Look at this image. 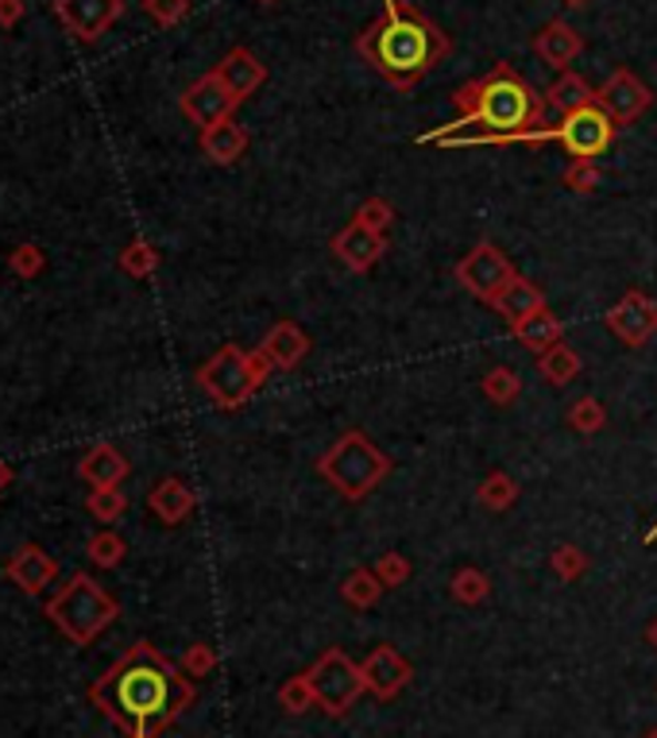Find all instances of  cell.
Here are the masks:
<instances>
[{
	"label": "cell",
	"mask_w": 657,
	"mask_h": 738,
	"mask_svg": "<svg viewBox=\"0 0 657 738\" xmlns=\"http://www.w3.org/2000/svg\"><path fill=\"white\" fill-rule=\"evenodd\" d=\"M561 4H569V8H584L588 0H561Z\"/></svg>",
	"instance_id": "46"
},
{
	"label": "cell",
	"mask_w": 657,
	"mask_h": 738,
	"mask_svg": "<svg viewBox=\"0 0 657 738\" xmlns=\"http://www.w3.org/2000/svg\"><path fill=\"white\" fill-rule=\"evenodd\" d=\"M359 673H364V685L375 700H395L414 677V665L398 654L395 646H375L372 654L359 662Z\"/></svg>",
	"instance_id": "14"
},
{
	"label": "cell",
	"mask_w": 657,
	"mask_h": 738,
	"mask_svg": "<svg viewBox=\"0 0 657 738\" xmlns=\"http://www.w3.org/2000/svg\"><path fill=\"white\" fill-rule=\"evenodd\" d=\"M538 372H542V380L553 383V387H569V383L581 375V356H576L569 344H557V349L538 356Z\"/></svg>",
	"instance_id": "27"
},
{
	"label": "cell",
	"mask_w": 657,
	"mask_h": 738,
	"mask_svg": "<svg viewBox=\"0 0 657 738\" xmlns=\"http://www.w3.org/2000/svg\"><path fill=\"white\" fill-rule=\"evenodd\" d=\"M201 152H206L209 163H217V167H232V163L240 159V155L248 152V132L244 124H237L229 116V121L213 124V128L201 132Z\"/></svg>",
	"instance_id": "22"
},
{
	"label": "cell",
	"mask_w": 657,
	"mask_h": 738,
	"mask_svg": "<svg viewBox=\"0 0 657 738\" xmlns=\"http://www.w3.org/2000/svg\"><path fill=\"white\" fill-rule=\"evenodd\" d=\"M646 642H650V646L657 649V623L650 626V631H646Z\"/></svg>",
	"instance_id": "45"
},
{
	"label": "cell",
	"mask_w": 657,
	"mask_h": 738,
	"mask_svg": "<svg viewBox=\"0 0 657 738\" xmlns=\"http://www.w3.org/2000/svg\"><path fill=\"white\" fill-rule=\"evenodd\" d=\"M213 669H217V649L206 646V642H194V646L182 654V673H186V677L201 680V677H209Z\"/></svg>",
	"instance_id": "39"
},
{
	"label": "cell",
	"mask_w": 657,
	"mask_h": 738,
	"mask_svg": "<svg viewBox=\"0 0 657 738\" xmlns=\"http://www.w3.org/2000/svg\"><path fill=\"white\" fill-rule=\"evenodd\" d=\"M85 557H90L97 569H116V564L128 557V545H124V538L116 530H97L90 538V545H85Z\"/></svg>",
	"instance_id": "30"
},
{
	"label": "cell",
	"mask_w": 657,
	"mask_h": 738,
	"mask_svg": "<svg viewBox=\"0 0 657 738\" xmlns=\"http://www.w3.org/2000/svg\"><path fill=\"white\" fill-rule=\"evenodd\" d=\"M144 12L152 15L159 28H175L190 12V0H144Z\"/></svg>",
	"instance_id": "41"
},
{
	"label": "cell",
	"mask_w": 657,
	"mask_h": 738,
	"mask_svg": "<svg viewBox=\"0 0 657 738\" xmlns=\"http://www.w3.org/2000/svg\"><path fill=\"white\" fill-rule=\"evenodd\" d=\"M511 333H514V341H519L526 352H534V356H542V352L565 344V341H561V336H565V329H561L557 313H550V310H538L534 318L511 325Z\"/></svg>",
	"instance_id": "24"
},
{
	"label": "cell",
	"mask_w": 657,
	"mask_h": 738,
	"mask_svg": "<svg viewBox=\"0 0 657 738\" xmlns=\"http://www.w3.org/2000/svg\"><path fill=\"white\" fill-rule=\"evenodd\" d=\"M615 128H619V124H615L604 108L584 105L576 108V113L561 116V124H553V139H557V144L565 147V155H573V159L596 163V155H604L607 147L615 144Z\"/></svg>",
	"instance_id": "8"
},
{
	"label": "cell",
	"mask_w": 657,
	"mask_h": 738,
	"mask_svg": "<svg viewBox=\"0 0 657 738\" xmlns=\"http://www.w3.org/2000/svg\"><path fill=\"white\" fill-rule=\"evenodd\" d=\"M449 46V35L410 0H383V15H375L356 39L359 59L395 90H414Z\"/></svg>",
	"instance_id": "3"
},
{
	"label": "cell",
	"mask_w": 657,
	"mask_h": 738,
	"mask_svg": "<svg viewBox=\"0 0 657 738\" xmlns=\"http://www.w3.org/2000/svg\"><path fill=\"white\" fill-rule=\"evenodd\" d=\"M147 507H152V514L159 518V522L178 526V522H186V518L194 514L198 499H194V491L186 488L182 480L167 476V480H159V484L152 488V495H147Z\"/></svg>",
	"instance_id": "21"
},
{
	"label": "cell",
	"mask_w": 657,
	"mask_h": 738,
	"mask_svg": "<svg viewBox=\"0 0 657 738\" xmlns=\"http://www.w3.org/2000/svg\"><path fill=\"white\" fill-rule=\"evenodd\" d=\"M390 468H395V465H390L387 453L375 449V445L367 441L359 429H348V434H344L341 441H336L333 449H328L325 457L317 460V472H322L325 480L333 484V488L341 491L348 502L367 499V495H372L383 480H387Z\"/></svg>",
	"instance_id": "6"
},
{
	"label": "cell",
	"mask_w": 657,
	"mask_h": 738,
	"mask_svg": "<svg viewBox=\"0 0 657 738\" xmlns=\"http://www.w3.org/2000/svg\"><path fill=\"white\" fill-rule=\"evenodd\" d=\"M379 595H383V580L375 576V569H352L348 576H344V584H341V600L348 603V607H356V611L375 607V603H379Z\"/></svg>",
	"instance_id": "26"
},
{
	"label": "cell",
	"mask_w": 657,
	"mask_h": 738,
	"mask_svg": "<svg viewBox=\"0 0 657 738\" xmlns=\"http://www.w3.org/2000/svg\"><path fill=\"white\" fill-rule=\"evenodd\" d=\"M43 267H46L43 248L31 245V240H23V245H15L12 251H8V271H12L15 279H35Z\"/></svg>",
	"instance_id": "36"
},
{
	"label": "cell",
	"mask_w": 657,
	"mask_h": 738,
	"mask_svg": "<svg viewBox=\"0 0 657 738\" xmlns=\"http://www.w3.org/2000/svg\"><path fill=\"white\" fill-rule=\"evenodd\" d=\"M383 251H387V240H383V232H372V229H364V225H356V221L333 237V256L341 259L348 271H372V267L383 259Z\"/></svg>",
	"instance_id": "16"
},
{
	"label": "cell",
	"mask_w": 657,
	"mask_h": 738,
	"mask_svg": "<svg viewBox=\"0 0 657 738\" xmlns=\"http://www.w3.org/2000/svg\"><path fill=\"white\" fill-rule=\"evenodd\" d=\"M480 391H483V398H488V403L511 406L514 398H519V391H522V380L511 372V367H491V372L480 380Z\"/></svg>",
	"instance_id": "31"
},
{
	"label": "cell",
	"mask_w": 657,
	"mask_h": 738,
	"mask_svg": "<svg viewBox=\"0 0 657 738\" xmlns=\"http://www.w3.org/2000/svg\"><path fill=\"white\" fill-rule=\"evenodd\" d=\"M46 619H51L74 646H90V642H97L101 634L121 619V603H116L90 572H74V576L46 600Z\"/></svg>",
	"instance_id": "4"
},
{
	"label": "cell",
	"mask_w": 657,
	"mask_h": 738,
	"mask_svg": "<svg viewBox=\"0 0 657 738\" xmlns=\"http://www.w3.org/2000/svg\"><path fill=\"white\" fill-rule=\"evenodd\" d=\"M54 12L77 43H97L124 15V0H54Z\"/></svg>",
	"instance_id": "11"
},
{
	"label": "cell",
	"mask_w": 657,
	"mask_h": 738,
	"mask_svg": "<svg viewBox=\"0 0 657 738\" xmlns=\"http://www.w3.org/2000/svg\"><path fill=\"white\" fill-rule=\"evenodd\" d=\"M275 372L271 360L260 349L244 352L237 344H225L217 349L206 364L198 367V387L213 398V406L221 410H240L244 403H252L255 391L268 383V375Z\"/></svg>",
	"instance_id": "5"
},
{
	"label": "cell",
	"mask_w": 657,
	"mask_h": 738,
	"mask_svg": "<svg viewBox=\"0 0 657 738\" xmlns=\"http://www.w3.org/2000/svg\"><path fill=\"white\" fill-rule=\"evenodd\" d=\"M534 51H538V59H542L545 66H553V70H569L576 59H581L584 39H581V31H576L573 23H565V20H550V23H545V28L534 35Z\"/></svg>",
	"instance_id": "17"
},
{
	"label": "cell",
	"mask_w": 657,
	"mask_h": 738,
	"mask_svg": "<svg viewBox=\"0 0 657 738\" xmlns=\"http://www.w3.org/2000/svg\"><path fill=\"white\" fill-rule=\"evenodd\" d=\"M569 426H573L581 437L599 434V429L607 426V410H604V403H599V398H592V395L576 398L573 410H569Z\"/></svg>",
	"instance_id": "32"
},
{
	"label": "cell",
	"mask_w": 657,
	"mask_h": 738,
	"mask_svg": "<svg viewBox=\"0 0 657 738\" xmlns=\"http://www.w3.org/2000/svg\"><path fill=\"white\" fill-rule=\"evenodd\" d=\"M596 105L604 108L615 124H635L638 116L654 105V93H650V85L638 82L630 70H615V74L596 90Z\"/></svg>",
	"instance_id": "13"
},
{
	"label": "cell",
	"mask_w": 657,
	"mask_h": 738,
	"mask_svg": "<svg viewBox=\"0 0 657 738\" xmlns=\"http://www.w3.org/2000/svg\"><path fill=\"white\" fill-rule=\"evenodd\" d=\"M4 576L12 580L23 595H43L46 588H51V580L59 576V561H54L43 545L28 541V545H20L4 561Z\"/></svg>",
	"instance_id": "15"
},
{
	"label": "cell",
	"mask_w": 657,
	"mask_h": 738,
	"mask_svg": "<svg viewBox=\"0 0 657 738\" xmlns=\"http://www.w3.org/2000/svg\"><path fill=\"white\" fill-rule=\"evenodd\" d=\"M128 472H132L128 457L108 441H97L82 457V465H77V476H82L90 488H121V484L128 480Z\"/></svg>",
	"instance_id": "20"
},
{
	"label": "cell",
	"mask_w": 657,
	"mask_h": 738,
	"mask_svg": "<svg viewBox=\"0 0 657 738\" xmlns=\"http://www.w3.org/2000/svg\"><path fill=\"white\" fill-rule=\"evenodd\" d=\"M514 274H519L514 271V263L496 245H491V240H480V245H476L457 263V282L468 290V294L480 298V302H488V305L503 294L507 282H511Z\"/></svg>",
	"instance_id": "9"
},
{
	"label": "cell",
	"mask_w": 657,
	"mask_h": 738,
	"mask_svg": "<svg viewBox=\"0 0 657 738\" xmlns=\"http://www.w3.org/2000/svg\"><path fill=\"white\" fill-rule=\"evenodd\" d=\"M12 476H15V472H12V465H8V460L0 457V491H4L8 484H12Z\"/></svg>",
	"instance_id": "44"
},
{
	"label": "cell",
	"mask_w": 657,
	"mask_h": 738,
	"mask_svg": "<svg viewBox=\"0 0 657 738\" xmlns=\"http://www.w3.org/2000/svg\"><path fill=\"white\" fill-rule=\"evenodd\" d=\"M452 105L460 116L445 128H434L421 136V144L441 147H468V144H545L553 139L545 124V93H538L530 82H522L519 70L499 62L488 77L468 82L452 93Z\"/></svg>",
	"instance_id": "2"
},
{
	"label": "cell",
	"mask_w": 657,
	"mask_h": 738,
	"mask_svg": "<svg viewBox=\"0 0 657 738\" xmlns=\"http://www.w3.org/2000/svg\"><path fill=\"white\" fill-rule=\"evenodd\" d=\"M240 101L229 93V85L221 82V74L217 70H209V74H201L198 82L190 85V90L178 97V108H182V116L190 124H198L201 132L213 128V124L229 121L232 113H237Z\"/></svg>",
	"instance_id": "10"
},
{
	"label": "cell",
	"mask_w": 657,
	"mask_h": 738,
	"mask_svg": "<svg viewBox=\"0 0 657 738\" xmlns=\"http://www.w3.org/2000/svg\"><path fill=\"white\" fill-rule=\"evenodd\" d=\"M279 704H283L286 716H306V711L314 708L317 696H314V685H310L306 673H299V677H291L283 688H279Z\"/></svg>",
	"instance_id": "35"
},
{
	"label": "cell",
	"mask_w": 657,
	"mask_h": 738,
	"mask_svg": "<svg viewBox=\"0 0 657 738\" xmlns=\"http://www.w3.org/2000/svg\"><path fill=\"white\" fill-rule=\"evenodd\" d=\"M23 20V0H0V28H15Z\"/></svg>",
	"instance_id": "43"
},
{
	"label": "cell",
	"mask_w": 657,
	"mask_h": 738,
	"mask_svg": "<svg viewBox=\"0 0 657 738\" xmlns=\"http://www.w3.org/2000/svg\"><path fill=\"white\" fill-rule=\"evenodd\" d=\"M375 576L383 580V588H403L410 580V561L403 553H383L375 561Z\"/></svg>",
	"instance_id": "42"
},
{
	"label": "cell",
	"mask_w": 657,
	"mask_h": 738,
	"mask_svg": "<svg viewBox=\"0 0 657 738\" xmlns=\"http://www.w3.org/2000/svg\"><path fill=\"white\" fill-rule=\"evenodd\" d=\"M260 4H275V0H260Z\"/></svg>",
	"instance_id": "48"
},
{
	"label": "cell",
	"mask_w": 657,
	"mask_h": 738,
	"mask_svg": "<svg viewBox=\"0 0 657 738\" xmlns=\"http://www.w3.org/2000/svg\"><path fill=\"white\" fill-rule=\"evenodd\" d=\"M545 105L557 108L561 116H569V113H576V108H584V105H596V90H592V85L584 82L581 74H573V70H561L557 82L545 90Z\"/></svg>",
	"instance_id": "25"
},
{
	"label": "cell",
	"mask_w": 657,
	"mask_h": 738,
	"mask_svg": "<svg viewBox=\"0 0 657 738\" xmlns=\"http://www.w3.org/2000/svg\"><path fill=\"white\" fill-rule=\"evenodd\" d=\"M476 499H480V507L488 510H511L514 502H519V484L511 480L507 472H491L488 480L480 484V491H476Z\"/></svg>",
	"instance_id": "28"
},
{
	"label": "cell",
	"mask_w": 657,
	"mask_h": 738,
	"mask_svg": "<svg viewBox=\"0 0 657 738\" xmlns=\"http://www.w3.org/2000/svg\"><path fill=\"white\" fill-rule=\"evenodd\" d=\"M217 74H221V82L229 85V93L237 101H248L268 82V66H263L260 54H252L248 46H232L221 59V66H217Z\"/></svg>",
	"instance_id": "18"
},
{
	"label": "cell",
	"mask_w": 657,
	"mask_h": 738,
	"mask_svg": "<svg viewBox=\"0 0 657 738\" xmlns=\"http://www.w3.org/2000/svg\"><path fill=\"white\" fill-rule=\"evenodd\" d=\"M491 305H496L499 318H507L511 325H519V321L534 318L538 310H545V294H542V287H534L530 279L514 274V279L507 282V290Z\"/></svg>",
	"instance_id": "23"
},
{
	"label": "cell",
	"mask_w": 657,
	"mask_h": 738,
	"mask_svg": "<svg viewBox=\"0 0 657 738\" xmlns=\"http://www.w3.org/2000/svg\"><path fill=\"white\" fill-rule=\"evenodd\" d=\"M260 352L271 360V367H275V372H294V367L306 360L310 336H306V329L294 325V321H279V325H271V333L263 336Z\"/></svg>",
	"instance_id": "19"
},
{
	"label": "cell",
	"mask_w": 657,
	"mask_h": 738,
	"mask_svg": "<svg viewBox=\"0 0 657 738\" xmlns=\"http://www.w3.org/2000/svg\"><path fill=\"white\" fill-rule=\"evenodd\" d=\"M85 510H90L97 522L113 526L116 518L128 510V495H124L121 488H93V495L85 499Z\"/></svg>",
	"instance_id": "34"
},
{
	"label": "cell",
	"mask_w": 657,
	"mask_h": 738,
	"mask_svg": "<svg viewBox=\"0 0 657 738\" xmlns=\"http://www.w3.org/2000/svg\"><path fill=\"white\" fill-rule=\"evenodd\" d=\"M550 564H553V572H557L561 580H581L584 572H588V553H584L581 545H557L553 549V557H550Z\"/></svg>",
	"instance_id": "37"
},
{
	"label": "cell",
	"mask_w": 657,
	"mask_h": 738,
	"mask_svg": "<svg viewBox=\"0 0 657 738\" xmlns=\"http://www.w3.org/2000/svg\"><path fill=\"white\" fill-rule=\"evenodd\" d=\"M607 329H612L627 349H643V344H650L657 336V302H650L643 290H627V294L607 310Z\"/></svg>",
	"instance_id": "12"
},
{
	"label": "cell",
	"mask_w": 657,
	"mask_h": 738,
	"mask_svg": "<svg viewBox=\"0 0 657 738\" xmlns=\"http://www.w3.org/2000/svg\"><path fill=\"white\" fill-rule=\"evenodd\" d=\"M306 677H310V685H314L317 708L333 719H341L344 711H352V704L367 693L364 673H359V665L352 662L344 649H325V654L306 669Z\"/></svg>",
	"instance_id": "7"
},
{
	"label": "cell",
	"mask_w": 657,
	"mask_h": 738,
	"mask_svg": "<svg viewBox=\"0 0 657 738\" xmlns=\"http://www.w3.org/2000/svg\"><path fill=\"white\" fill-rule=\"evenodd\" d=\"M449 588H452V600L465 603V607H476V603H483L491 595V580L483 576L480 569H460Z\"/></svg>",
	"instance_id": "33"
},
{
	"label": "cell",
	"mask_w": 657,
	"mask_h": 738,
	"mask_svg": "<svg viewBox=\"0 0 657 738\" xmlns=\"http://www.w3.org/2000/svg\"><path fill=\"white\" fill-rule=\"evenodd\" d=\"M90 704L128 738H159L194 704V685L152 642H136L101 680Z\"/></svg>",
	"instance_id": "1"
},
{
	"label": "cell",
	"mask_w": 657,
	"mask_h": 738,
	"mask_svg": "<svg viewBox=\"0 0 657 738\" xmlns=\"http://www.w3.org/2000/svg\"><path fill=\"white\" fill-rule=\"evenodd\" d=\"M565 186L573 194H592L599 186V167L592 159H573L565 167Z\"/></svg>",
	"instance_id": "40"
},
{
	"label": "cell",
	"mask_w": 657,
	"mask_h": 738,
	"mask_svg": "<svg viewBox=\"0 0 657 738\" xmlns=\"http://www.w3.org/2000/svg\"><path fill=\"white\" fill-rule=\"evenodd\" d=\"M352 221L364 225V229H372V232H387L390 225H395V209H390L387 198H367L364 206L356 209Z\"/></svg>",
	"instance_id": "38"
},
{
	"label": "cell",
	"mask_w": 657,
	"mask_h": 738,
	"mask_svg": "<svg viewBox=\"0 0 657 738\" xmlns=\"http://www.w3.org/2000/svg\"><path fill=\"white\" fill-rule=\"evenodd\" d=\"M116 267H121L128 279H152V274L159 271V251L147 245V240H132V245L121 251Z\"/></svg>",
	"instance_id": "29"
},
{
	"label": "cell",
	"mask_w": 657,
	"mask_h": 738,
	"mask_svg": "<svg viewBox=\"0 0 657 738\" xmlns=\"http://www.w3.org/2000/svg\"><path fill=\"white\" fill-rule=\"evenodd\" d=\"M646 738H657V727H654V731H650V735H646Z\"/></svg>",
	"instance_id": "47"
}]
</instances>
